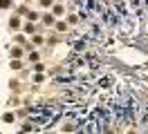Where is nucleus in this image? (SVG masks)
I'll use <instances>...</instances> for the list:
<instances>
[{
  "label": "nucleus",
  "instance_id": "f257e3e1",
  "mask_svg": "<svg viewBox=\"0 0 148 134\" xmlns=\"http://www.w3.org/2000/svg\"><path fill=\"white\" fill-rule=\"evenodd\" d=\"M11 5V0H0V9H7Z\"/></svg>",
  "mask_w": 148,
  "mask_h": 134
}]
</instances>
